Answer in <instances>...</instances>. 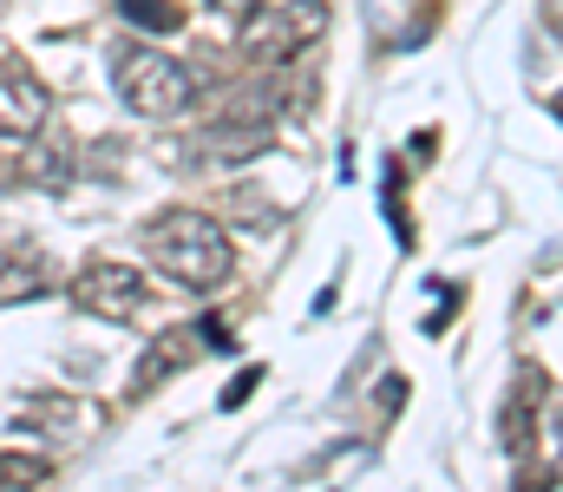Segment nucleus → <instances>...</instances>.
<instances>
[{"mask_svg":"<svg viewBox=\"0 0 563 492\" xmlns=\"http://www.w3.org/2000/svg\"><path fill=\"white\" fill-rule=\"evenodd\" d=\"M144 256L177 283V289H197V296H210L217 283H230V237H223V223L217 217H203V210H157L151 217V230H144Z\"/></svg>","mask_w":563,"mask_h":492,"instance_id":"obj_1","label":"nucleus"},{"mask_svg":"<svg viewBox=\"0 0 563 492\" xmlns=\"http://www.w3.org/2000/svg\"><path fill=\"white\" fill-rule=\"evenodd\" d=\"M112 86H119V99H125L139 119H184L190 99H197L190 66H177V59L157 53V46H119V53H112Z\"/></svg>","mask_w":563,"mask_h":492,"instance_id":"obj_2","label":"nucleus"},{"mask_svg":"<svg viewBox=\"0 0 563 492\" xmlns=\"http://www.w3.org/2000/svg\"><path fill=\"white\" fill-rule=\"evenodd\" d=\"M321 26H328V0H288L243 20V53L263 66H288L308 40H321Z\"/></svg>","mask_w":563,"mask_h":492,"instance_id":"obj_3","label":"nucleus"},{"mask_svg":"<svg viewBox=\"0 0 563 492\" xmlns=\"http://www.w3.org/2000/svg\"><path fill=\"white\" fill-rule=\"evenodd\" d=\"M73 303H79L86 316H99V322H132L144 303H151V289H144V276L132 263L99 256V263H86V270L73 276Z\"/></svg>","mask_w":563,"mask_h":492,"instance_id":"obj_4","label":"nucleus"},{"mask_svg":"<svg viewBox=\"0 0 563 492\" xmlns=\"http://www.w3.org/2000/svg\"><path fill=\"white\" fill-rule=\"evenodd\" d=\"M53 125V92L33 73H0V145H33Z\"/></svg>","mask_w":563,"mask_h":492,"instance_id":"obj_5","label":"nucleus"},{"mask_svg":"<svg viewBox=\"0 0 563 492\" xmlns=\"http://www.w3.org/2000/svg\"><path fill=\"white\" fill-rule=\"evenodd\" d=\"M197 328H164L151 348H144V361L132 368V394H151L164 374H177V368H190L197 361V341H190Z\"/></svg>","mask_w":563,"mask_h":492,"instance_id":"obj_6","label":"nucleus"},{"mask_svg":"<svg viewBox=\"0 0 563 492\" xmlns=\"http://www.w3.org/2000/svg\"><path fill=\"white\" fill-rule=\"evenodd\" d=\"M538 407H544V368H518L511 407H505V420H498L511 453H525V447H531V420H538Z\"/></svg>","mask_w":563,"mask_h":492,"instance_id":"obj_7","label":"nucleus"},{"mask_svg":"<svg viewBox=\"0 0 563 492\" xmlns=\"http://www.w3.org/2000/svg\"><path fill=\"white\" fill-rule=\"evenodd\" d=\"M26 177H33V184H46V190H59V184L73 177V145H66V132H59V125H46V132L26 145Z\"/></svg>","mask_w":563,"mask_h":492,"instance_id":"obj_8","label":"nucleus"},{"mask_svg":"<svg viewBox=\"0 0 563 492\" xmlns=\"http://www.w3.org/2000/svg\"><path fill=\"white\" fill-rule=\"evenodd\" d=\"M53 480V467L40 453H0V492H33Z\"/></svg>","mask_w":563,"mask_h":492,"instance_id":"obj_9","label":"nucleus"},{"mask_svg":"<svg viewBox=\"0 0 563 492\" xmlns=\"http://www.w3.org/2000/svg\"><path fill=\"white\" fill-rule=\"evenodd\" d=\"M119 13L144 26V33H177L184 26V13H177V0H119Z\"/></svg>","mask_w":563,"mask_h":492,"instance_id":"obj_10","label":"nucleus"},{"mask_svg":"<svg viewBox=\"0 0 563 492\" xmlns=\"http://www.w3.org/2000/svg\"><path fill=\"white\" fill-rule=\"evenodd\" d=\"M46 283H40V270H26V263H0V303H26V296H40Z\"/></svg>","mask_w":563,"mask_h":492,"instance_id":"obj_11","label":"nucleus"},{"mask_svg":"<svg viewBox=\"0 0 563 492\" xmlns=\"http://www.w3.org/2000/svg\"><path fill=\"white\" fill-rule=\"evenodd\" d=\"M256 381H263V368H250V374H243V381H230V387H223V407H243V401H250V387H256Z\"/></svg>","mask_w":563,"mask_h":492,"instance_id":"obj_12","label":"nucleus"},{"mask_svg":"<svg viewBox=\"0 0 563 492\" xmlns=\"http://www.w3.org/2000/svg\"><path fill=\"white\" fill-rule=\"evenodd\" d=\"M217 13H230V20H250V13H263V0H210Z\"/></svg>","mask_w":563,"mask_h":492,"instance_id":"obj_13","label":"nucleus"},{"mask_svg":"<svg viewBox=\"0 0 563 492\" xmlns=\"http://www.w3.org/2000/svg\"><path fill=\"white\" fill-rule=\"evenodd\" d=\"M558 440H563V387H558Z\"/></svg>","mask_w":563,"mask_h":492,"instance_id":"obj_14","label":"nucleus"},{"mask_svg":"<svg viewBox=\"0 0 563 492\" xmlns=\"http://www.w3.org/2000/svg\"><path fill=\"white\" fill-rule=\"evenodd\" d=\"M551 112H558V119H563V92H558V99H551Z\"/></svg>","mask_w":563,"mask_h":492,"instance_id":"obj_15","label":"nucleus"},{"mask_svg":"<svg viewBox=\"0 0 563 492\" xmlns=\"http://www.w3.org/2000/svg\"><path fill=\"white\" fill-rule=\"evenodd\" d=\"M558 473H563V460H558Z\"/></svg>","mask_w":563,"mask_h":492,"instance_id":"obj_16","label":"nucleus"}]
</instances>
